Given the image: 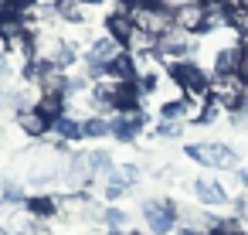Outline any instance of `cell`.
Here are the masks:
<instances>
[{"instance_id":"obj_14","label":"cell","mask_w":248,"mask_h":235,"mask_svg":"<svg viewBox=\"0 0 248 235\" xmlns=\"http://www.w3.org/2000/svg\"><path fill=\"white\" fill-rule=\"evenodd\" d=\"M51 133H55L62 143H72V140H82V136H85V133H82V123L72 119V116H62V119L51 126Z\"/></svg>"},{"instance_id":"obj_2","label":"cell","mask_w":248,"mask_h":235,"mask_svg":"<svg viewBox=\"0 0 248 235\" xmlns=\"http://www.w3.org/2000/svg\"><path fill=\"white\" fill-rule=\"evenodd\" d=\"M245 92H248V85L241 82V75H214V82H211V99H214V106H224V109H231V113L241 109Z\"/></svg>"},{"instance_id":"obj_20","label":"cell","mask_w":248,"mask_h":235,"mask_svg":"<svg viewBox=\"0 0 248 235\" xmlns=\"http://www.w3.org/2000/svg\"><path fill=\"white\" fill-rule=\"evenodd\" d=\"M214 235H248V232H245V225L238 218H221L217 228H214Z\"/></svg>"},{"instance_id":"obj_9","label":"cell","mask_w":248,"mask_h":235,"mask_svg":"<svg viewBox=\"0 0 248 235\" xmlns=\"http://www.w3.org/2000/svg\"><path fill=\"white\" fill-rule=\"evenodd\" d=\"M190 51V41H187V34L180 31V28H173V31H167L163 38H156V55H167V58H184Z\"/></svg>"},{"instance_id":"obj_18","label":"cell","mask_w":248,"mask_h":235,"mask_svg":"<svg viewBox=\"0 0 248 235\" xmlns=\"http://www.w3.org/2000/svg\"><path fill=\"white\" fill-rule=\"evenodd\" d=\"M102 221L112 228V232H126L129 228V215L123 208H102Z\"/></svg>"},{"instance_id":"obj_1","label":"cell","mask_w":248,"mask_h":235,"mask_svg":"<svg viewBox=\"0 0 248 235\" xmlns=\"http://www.w3.org/2000/svg\"><path fill=\"white\" fill-rule=\"evenodd\" d=\"M129 17L136 24V31H146L150 38H163L167 31H173V11H167L163 4H140L129 7Z\"/></svg>"},{"instance_id":"obj_3","label":"cell","mask_w":248,"mask_h":235,"mask_svg":"<svg viewBox=\"0 0 248 235\" xmlns=\"http://www.w3.org/2000/svg\"><path fill=\"white\" fill-rule=\"evenodd\" d=\"M177 215L180 211H177V204L170 198H150V201H143V218H146V225H150L153 235H167L173 228Z\"/></svg>"},{"instance_id":"obj_31","label":"cell","mask_w":248,"mask_h":235,"mask_svg":"<svg viewBox=\"0 0 248 235\" xmlns=\"http://www.w3.org/2000/svg\"><path fill=\"white\" fill-rule=\"evenodd\" d=\"M245 38H248V34H245ZM245 48H248V41H245Z\"/></svg>"},{"instance_id":"obj_26","label":"cell","mask_w":248,"mask_h":235,"mask_svg":"<svg viewBox=\"0 0 248 235\" xmlns=\"http://www.w3.org/2000/svg\"><path fill=\"white\" fill-rule=\"evenodd\" d=\"M7 75H11V55H7V51H0V82H4Z\"/></svg>"},{"instance_id":"obj_11","label":"cell","mask_w":248,"mask_h":235,"mask_svg":"<svg viewBox=\"0 0 248 235\" xmlns=\"http://www.w3.org/2000/svg\"><path fill=\"white\" fill-rule=\"evenodd\" d=\"M194 194H197V201H201V204H207V208H217V204H224V201H228L224 187H221V184H214V181H207V177L194 181Z\"/></svg>"},{"instance_id":"obj_10","label":"cell","mask_w":248,"mask_h":235,"mask_svg":"<svg viewBox=\"0 0 248 235\" xmlns=\"http://www.w3.org/2000/svg\"><path fill=\"white\" fill-rule=\"evenodd\" d=\"M17 126H21V133H28V136H45V133L51 130V123H48L38 109H28V106L17 113Z\"/></svg>"},{"instance_id":"obj_22","label":"cell","mask_w":248,"mask_h":235,"mask_svg":"<svg viewBox=\"0 0 248 235\" xmlns=\"http://www.w3.org/2000/svg\"><path fill=\"white\" fill-rule=\"evenodd\" d=\"M123 194H126V184H119V181L106 177V198H109V201H119Z\"/></svg>"},{"instance_id":"obj_6","label":"cell","mask_w":248,"mask_h":235,"mask_svg":"<svg viewBox=\"0 0 248 235\" xmlns=\"http://www.w3.org/2000/svg\"><path fill=\"white\" fill-rule=\"evenodd\" d=\"M112 123V136L116 140H123V143H129V140H136L140 136V130L146 126V113L143 109H133V113H119L116 119H109Z\"/></svg>"},{"instance_id":"obj_8","label":"cell","mask_w":248,"mask_h":235,"mask_svg":"<svg viewBox=\"0 0 248 235\" xmlns=\"http://www.w3.org/2000/svg\"><path fill=\"white\" fill-rule=\"evenodd\" d=\"M173 28H180L184 34L204 31V4H201V0H197V4L180 7V11H173Z\"/></svg>"},{"instance_id":"obj_19","label":"cell","mask_w":248,"mask_h":235,"mask_svg":"<svg viewBox=\"0 0 248 235\" xmlns=\"http://www.w3.org/2000/svg\"><path fill=\"white\" fill-rule=\"evenodd\" d=\"M228 24L241 34H248V11L245 7H228Z\"/></svg>"},{"instance_id":"obj_27","label":"cell","mask_w":248,"mask_h":235,"mask_svg":"<svg viewBox=\"0 0 248 235\" xmlns=\"http://www.w3.org/2000/svg\"><path fill=\"white\" fill-rule=\"evenodd\" d=\"M126 7H140V4H153V0H123Z\"/></svg>"},{"instance_id":"obj_17","label":"cell","mask_w":248,"mask_h":235,"mask_svg":"<svg viewBox=\"0 0 248 235\" xmlns=\"http://www.w3.org/2000/svg\"><path fill=\"white\" fill-rule=\"evenodd\" d=\"M82 133H85V136H112V123H109L106 116H89V119L82 123Z\"/></svg>"},{"instance_id":"obj_15","label":"cell","mask_w":248,"mask_h":235,"mask_svg":"<svg viewBox=\"0 0 248 235\" xmlns=\"http://www.w3.org/2000/svg\"><path fill=\"white\" fill-rule=\"evenodd\" d=\"M28 211L34 218H55L58 215V198L55 194H38V198L28 201Z\"/></svg>"},{"instance_id":"obj_21","label":"cell","mask_w":248,"mask_h":235,"mask_svg":"<svg viewBox=\"0 0 248 235\" xmlns=\"http://www.w3.org/2000/svg\"><path fill=\"white\" fill-rule=\"evenodd\" d=\"M21 198H24V187L14 184V181H7V184H4V201H7V204H17Z\"/></svg>"},{"instance_id":"obj_5","label":"cell","mask_w":248,"mask_h":235,"mask_svg":"<svg viewBox=\"0 0 248 235\" xmlns=\"http://www.w3.org/2000/svg\"><path fill=\"white\" fill-rule=\"evenodd\" d=\"M187 157L204 164V167H234L238 164V153L231 147H224V143H190Z\"/></svg>"},{"instance_id":"obj_30","label":"cell","mask_w":248,"mask_h":235,"mask_svg":"<svg viewBox=\"0 0 248 235\" xmlns=\"http://www.w3.org/2000/svg\"><path fill=\"white\" fill-rule=\"evenodd\" d=\"M4 99H7V96H4V85H0V106H4Z\"/></svg>"},{"instance_id":"obj_23","label":"cell","mask_w":248,"mask_h":235,"mask_svg":"<svg viewBox=\"0 0 248 235\" xmlns=\"http://www.w3.org/2000/svg\"><path fill=\"white\" fill-rule=\"evenodd\" d=\"M0 17H21V0H0Z\"/></svg>"},{"instance_id":"obj_28","label":"cell","mask_w":248,"mask_h":235,"mask_svg":"<svg viewBox=\"0 0 248 235\" xmlns=\"http://www.w3.org/2000/svg\"><path fill=\"white\" fill-rule=\"evenodd\" d=\"M109 235H140V232H133V228H126V232H109Z\"/></svg>"},{"instance_id":"obj_7","label":"cell","mask_w":248,"mask_h":235,"mask_svg":"<svg viewBox=\"0 0 248 235\" xmlns=\"http://www.w3.org/2000/svg\"><path fill=\"white\" fill-rule=\"evenodd\" d=\"M126 48L119 45V41H112L109 34L106 38H99V41H92V48H89V65H99V68H109L119 55H123Z\"/></svg>"},{"instance_id":"obj_12","label":"cell","mask_w":248,"mask_h":235,"mask_svg":"<svg viewBox=\"0 0 248 235\" xmlns=\"http://www.w3.org/2000/svg\"><path fill=\"white\" fill-rule=\"evenodd\" d=\"M34 109H38V113H41V116H45V119H48L51 126H55V123H58V119L65 116V96H55V92H41V96H38V106H34Z\"/></svg>"},{"instance_id":"obj_16","label":"cell","mask_w":248,"mask_h":235,"mask_svg":"<svg viewBox=\"0 0 248 235\" xmlns=\"http://www.w3.org/2000/svg\"><path fill=\"white\" fill-rule=\"evenodd\" d=\"M228 24V4H204V31Z\"/></svg>"},{"instance_id":"obj_24","label":"cell","mask_w":248,"mask_h":235,"mask_svg":"<svg viewBox=\"0 0 248 235\" xmlns=\"http://www.w3.org/2000/svg\"><path fill=\"white\" fill-rule=\"evenodd\" d=\"M180 123H170V119H163L160 126H156V136H180Z\"/></svg>"},{"instance_id":"obj_29","label":"cell","mask_w":248,"mask_h":235,"mask_svg":"<svg viewBox=\"0 0 248 235\" xmlns=\"http://www.w3.org/2000/svg\"><path fill=\"white\" fill-rule=\"evenodd\" d=\"M234 7H245V11H248V0H238V4H234Z\"/></svg>"},{"instance_id":"obj_25","label":"cell","mask_w":248,"mask_h":235,"mask_svg":"<svg viewBox=\"0 0 248 235\" xmlns=\"http://www.w3.org/2000/svg\"><path fill=\"white\" fill-rule=\"evenodd\" d=\"M156 4H163L167 11H180V7H187V4H197V0H156Z\"/></svg>"},{"instance_id":"obj_4","label":"cell","mask_w":248,"mask_h":235,"mask_svg":"<svg viewBox=\"0 0 248 235\" xmlns=\"http://www.w3.org/2000/svg\"><path fill=\"white\" fill-rule=\"evenodd\" d=\"M173 82L184 89L187 99H207V92H211L207 75H204L194 62H177V65H173Z\"/></svg>"},{"instance_id":"obj_13","label":"cell","mask_w":248,"mask_h":235,"mask_svg":"<svg viewBox=\"0 0 248 235\" xmlns=\"http://www.w3.org/2000/svg\"><path fill=\"white\" fill-rule=\"evenodd\" d=\"M241 51H245V48H238V45L217 51V58H214V72H217V75H238V68H241Z\"/></svg>"}]
</instances>
